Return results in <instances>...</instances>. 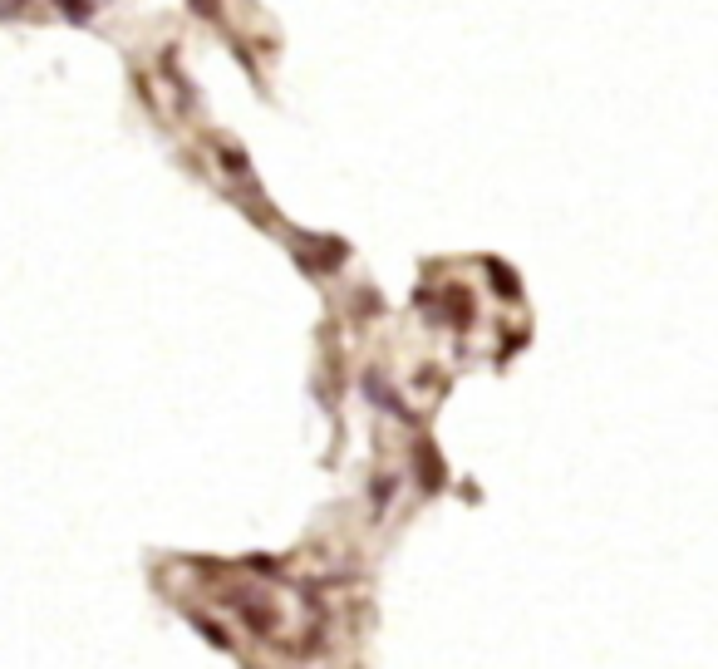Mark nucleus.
<instances>
[{
    "mask_svg": "<svg viewBox=\"0 0 718 669\" xmlns=\"http://www.w3.org/2000/svg\"><path fill=\"white\" fill-rule=\"evenodd\" d=\"M60 5H64L69 20H89V5H84V0H60Z\"/></svg>",
    "mask_w": 718,
    "mask_h": 669,
    "instance_id": "1",
    "label": "nucleus"
}]
</instances>
